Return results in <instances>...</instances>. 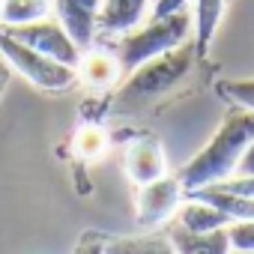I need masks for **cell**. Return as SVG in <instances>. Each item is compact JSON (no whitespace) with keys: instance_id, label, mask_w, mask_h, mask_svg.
Wrapping results in <instances>:
<instances>
[{"instance_id":"1","label":"cell","mask_w":254,"mask_h":254,"mask_svg":"<svg viewBox=\"0 0 254 254\" xmlns=\"http://www.w3.org/2000/svg\"><path fill=\"white\" fill-rule=\"evenodd\" d=\"M251 141H254V111L242 105H230L215 135L180 168L177 177L183 189L194 191V189H206L230 180Z\"/></svg>"},{"instance_id":"2","label":"cell","mask_w":254,"mask_h":254,"mask_svg":"<svg viewBox=\"0 0 254 254\" xmlns=\"http://www.w3.org/2000/svg\"><path fill=\"white\" fill-rule=\"evenodd\" d=\"M191 33V15L189 12H177V15H165V18H150L147 24H138L135 30L123 33L114 45V54L120 60L123 78L132 75L135 69H141L144 63L180 48L189 42Z\"/></svg>"},{"instance_id":"3","label":"cell","mask_w":254,"mask_h":254,"mask_svg":"<svg viewBox=\"0 0 254 254\" xmlns=\"http://www.w3.org/2000/svg\"><path fill=\"white\" fill-rule=\"evenodd\" d=\"M197 51H194V42H186L150 63H144L141 69H135L132 75H126V84L120 90V105H129V108H138L150 99H159L165 96L168 90H174L191 69Z\"/></svg>"},{"instance_id":"4","label":"cell","mask_w":254,"mask_h":254,"mask_svg":"<svg viewBox=\"0 0 254 254\" xmlns=\"http://www.w3.org/2000/svg\"><path fill=\"white\" fill-rule=\"evenodd\" d=\"M0 57H3L21 78H27L33 87L48 90V93H63V90L75 87V81H78V72L72 66H63V63L27 48L24 42L12 39L3 30H0Z\"/></svg>"},{"instance_id":"5","label":"cell","mask_w":254,"mask_h":254,"mask_svg":"<svg viewBox=\"0 0 254 254\" xmlns=\"http://www.w3.org/2000/svg\"><path fill=\"white\" fill-rule=\"evenodd\" d=\"M0 30L9 33L18 42H24L27 48H33V51H39V54L63 63V66H72V69L78 66V60L84 54L75 45V39L66 33V27L60 21H54V18H42V21L21 24V27H0Z\"/></svg>"},{"instance_id":"6","label":"cell","mask_w":254,"mask_h":254,"mask_svg":"<svg viewBox=\"0 0 254 254\" xmlns=\"http://www.w3.org/2000/svg\"><path fill=\"white\" fill-rule=\"evenodd\" d=\"M180 203H183V183H180V177L165 174L162 180L138 186L135 212H138V221L144 227H156V224L174 218Z\"/></svg>"},{"instance_id":"7","label":"cell","mask_w":254,"mask_h":254,"mask_svg":"<svg viewBox=\"0 0 254 254\" xmlns=\"http://www.w3.org/2000/svg\"><path fill=\"white\" fill-rule=\"evenodd\" d=\"M57 9V21L66 27V33L75 39V45L84 51L96 39L99 27V12L105 0H51Z\"/></svg>"},{"instance_id":"8","label":"cell","mask_w":254,"mask_h":254,"mask_svg":"<svg viewBox=\"0 0 254 254\" xmlns=\"http://www.w3.org/2000/svg\"><path fill=\"white\" fill-rule=\"evenodd\" d=\"M126 174L135 186H147L153 180H162L168 174V159L159 141L153 138H141L129 147L126 153Z\"/></svg>"},{"instance_id":"9","label":"cell","mask_w":254,"mask_h":254,"mask_svg":"<svg viewBox=\"0 0 254 254\" xmlns=\"http://www.w3.org/2000/svg\"><path fill=\"white\" fill-rule=\"evenodd\" d=\"M150 9H153V0H105L96 30L105 36H123L135 30Z\"/></svg>"},{"instance_id":"10","label":"cell","mask_w":254,"mask_h":254,"mask_svg":"<svg viewBox=\"0 0 254 254\" xmlns=\"http://www.w3.org/2000/svg\"><path fill=\"white\" fill-rule=\"evenodd\" d=\"M78 78L93 87V90H105V87H114L120 78H123V69H120V60L114 51H102V48H90L87 54H81L78 66H75Z\"/></svg>"},{"instance_id":"11","label":"cell","mask_w":254,"mask_h":254,"mask_svg":"<svg viewBox=\"0 0 254 254\" xmlns=\"http://www.w3.org/2000/svg\"><path fill=\"white\" fill-rule=\"evenodd\" d=\"M174 224L189 230V233H215V230H224L230 224V218L215 209L212 203L200 200V197H191L189 203H180L177 215H174Z\"/></svg>"},{"instance_id":"12","label":"cell","mask_w":254,"mask_h":254,"mask_svg":"<svg viewBox=\"0 0 254 254\" xmlns=\"http://www.w3.org/2000/svg\"><path fill=\"white\" fill-rule=\"evenodd\" d=\"M227 0H194V51L197 57H206L212 48V39L221 27Z\"/></svg>"},{"instance_id":"13","label":"cell","mask_w":254,"mask_h":254,"mask_svg":"<svg viewBox=\"0 0 254 254\" xmlns=\"http://www.w3.org/2000/svg\"><path fill=\"white\" fill-rule=\"evenodd\" d=\"M168 236L174 239L177 254H230V242H227V227L215 230V233H189L177 224L168 227Z\"/></svg>"},{"instance_id":"14","label":"cell","mask_w":254,"mask_h":254,"mask_svg":"<svg viewBox=\"0 0 254 254\" xmlns=\"http://www.w3.org/2000/svg\"><path fill=\"white\" fill-rule=\"evenodd\" d=\"M105 254H177L168 233H138V236H114L105 239Z\"/></svg>"},{"instance_id":"15","label":"cell","mask_w":254,"mask_h":254,"mask_svg":"<svg viewBox=\"0 0 254 254\" xmlns=\"http://www.w3.org/2000/svg\"><path fill=\"white\" fill-rule=\"evenodd\" d=\"M51 0H3L0 3V27H21L48 18Z\"/></svg>"},{"instance_id":"16","label":"cell","mask_w":254,"mask_h":254,"mask_svg":"<svg viewBox=\"0 0 254 254\" xmlns=\"http://www.w3.org/2000/svg\"><path fill=\"white\" fill-rule=\"evenodd\" d=\"M111 150V138L102 126H84L75 135V153L87 162H99L105 153Z\"/></svg>"},{"instance_id":"17","label":"cell","mask_w":254,"mask_h":254,"mask_svg":"<svg viewBox=\"0 0 254 254\" xmlns=\"http://www.w3.org/2000/svg\"><path fill=\"white\" fill-rule=\"evenodd\" d=\"M218 93L227 102L254 111V78H230V81H221L218 84Z\"/></svg>"},{"instance_id":"18","label":"cell","mask_w":254,"mask_h":254,"mask_svg":"<svg viewBox=\"0 0 254 254\" xmlns=\"http://www.w3.org/2000/svg\"><path fill=\"white\" fill-rule=\"evenodd\" d=\"M227 242L236 251H254V221H230Z\"/></svg>"},{"instance_id":"19","label":"cell","mask_w":254,"mask_h":254,"mask_svg":"<svg viewBox=\"0 0 254 254\" xmlns=\"http://www.w3.org/2000/svg\"><path fill=\"white\" fill-rule=\"evenodd\" d=\"M189 0H153V9H150V18H165V15H177V12H186Z\"/></svg>"},{"instance_id":"20","label":"cell","mask_w":254,"mask_h":254,"mask_svg":"<svg viewBox=\"0 0 254 254\" xmlns=\"http://www.w3.org/2000/svg\"><path fill=\"white\" fill-rule=\"evenodd\" d=\"M215 186H224L227 191H236L242 197H254V177H230V180L215 183Z\"/></svg>"},{"instance_id":"21","label":"cell","mask_w":254,"mask_h":254,"mask_svg":"<svg viewBox=\"0 0 254 254\" xmlns=\"http://www.w3.org/2000/svg\"><path fill=\"white\" fill-rule=\"evenodd\" d=\"M233 177H254V141L248 144V150L242 153L239 165H236V174Z\"/></svg>"},{"instance_id":"22","label":"cell","mask_w":254,"mask_h":254,"mask_svg":"<svg viewBox=\"0 0 254 254\" xmlns=\"http://www.w3.org/2000/svg\"><path fill=\"white\" fill-rule=\"evenodd\" d=\"M75 254H105V239L90 236V239H84V242L78 245V251H75Z\"/></svg>"},{"instance_id":"23","label":"cell","mask_w":254,"mask_h":254,"mask_svg":"<svg viewBox=\"0 0 254 254\" xmlns=\"http://www.w3.org/2000/svg\"><path fill=\"white\" fill-rule=\"evenodd\" d=\"M3 87H6V69L0 66V93H3Z\"/></svg>"},{"instance_id":"24","label":"cell","mask_w":254,"mask_h":254,"mask_svg":"<svg viewBox=\"0 0 254 254\" xmlns=\"http://www.w3.org/2000/svg\"><path fill=\"white\" fill-rule=\"evenodd\" d=\"M230 254H254V251H236V248H230Z\"/></svg>"},{"instance_id":"25","label":"cell","mask_w":254,"mask_h":254,"mask_svg":"<svg viewBox=\"0 0 254 254\" xmlns=\"http://www.w3.org/2000/svg\"><path fill=\"white\" fill-rule=\"evenodd\" d=\"M0 3H3V0H0Z\"/></svg>"}]
</instances>
